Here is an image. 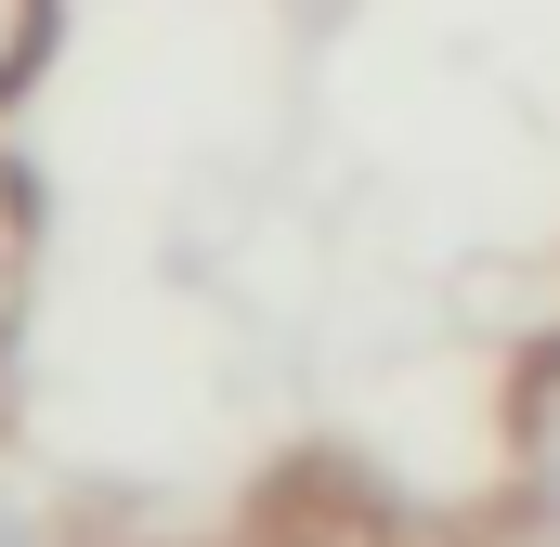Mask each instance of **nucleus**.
<instances>
[{
    "mask_svg": "<svg viewBox=\"0 0 560 547\" xmlns=\"http://www.w3.org/2000/svg\"><path fill=\"white\" fill-rule=\"evenodd\" d=\"M0 547H39V522H26V509H13V496H0Z\"/></svg>",
    "mask_w": 560,
    "mask_h": 547,
    "instance_id": "7ed1b4c3",
    "label": "nucleus"
},
{
    "mask_svg": "<svg viewBox=\"0 0 560 547\" xmlns=\"http://www.w3.org/2000/svg\"><path fill=\"white\" fill-rule=\"evenodd\" d=\"M522 482H535V509L560 522V352L535 365V405H522Z\"/></svg>",
    "mask_w": 560,
    "mask_h": 547,
    "instance_id": "f03ea898",
    "label": "nucleus"
},
{
    "mask_svg": "<svg viewBox=\"0 0 560 547\" xmlns=\"http://www.w3.org/2000/svg\"><path fill=\"white\" fill-rule=\"evenodd\" d=\"M52 26H66V0H0V105H26V92H39Z\"/></svg>",
    "mask_w": 560,
    "mask_h": 547,
    "instance_id": "f257e3e1",
    "label": "nucleus"
}]
</instances>
